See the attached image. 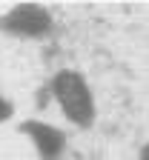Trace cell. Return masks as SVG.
<instances>
[{
    "label": "cell",
    "mask_w": 149,
    "mask_h": 160,
    "mask_svg": "<svg viewBox=\"0 0 149 160\" xmlns=\"http://www.w3.org/2000/svg\"><path fill=\"white\" fill-rule=\"evenodd\" d=\"M0 117H6V106L3 103H0Z\"/></svg>",
    "instance_id": "obj_3"
},
{
    "label": "cell",
    "mask_w": 149,
    "mask_h": 160,
    "mask_svg": "<svg viewBox=\"0 0 149 160\" xmlns=\"http://www.w3.org/2000/svg\"><path fill=\"white\" fill-rule=\"evenodd\" d=\"M57 97L75 120H89V94L75 74H63L57 80Z\"/></svg>",
    "instance_id": "obj_1"
},
{
    "label": "cell",
    "mask_w": 149,
    "mask_h": 160,
    "mask_svg": "<svg viewBox=\"0 0 149 160\" xmlns=\"http://www.w3.org/2000/svg\"><path fill=\"white\" fill-rule=\"evenodd\" d=\"M32 132H37L35 137H37L40 149H43V154H55V152L60 149V137H57V132H55V129H43V126H32Z\"/></svg>",
    "instance_id": "obj_2"
},
{
    "label": "cell",
    "mask_w": 149,
    "mask_h": 160,
    "mask_svg": "<svg viewBox=\"0 0 149 160\" xmlns=\"http://www.w3.org/2000/svg\"><path fill=\"white\" fill-rule=\"evenodd\" d=\"M143 160H149V152H146V157H143Z\"/></svg>",
    "instance_id": "obj_4"
}]
</instances>
